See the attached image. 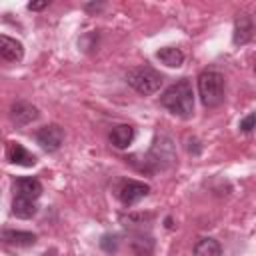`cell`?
<instances>
[{"instance_id":"7a4b0ae2","label":"cell","mask_w":256,"mask_h":256,"mask_svg":"<svg viewBox=\"0 0 256 256\" xmlns=\"http://www.w3.org/2000/svg\"><path fill=\"white\" fill-rule=\"evenodd\" d=\"M226 80L218 70H202L198 76V96L206 108H216L224 100Z\"/></svg>"},{"instance_id":"44dd1931","label":"cell","mask_w":256,"mask_h":256,"mask_svg":"<svg viewBox=\"0 0 256 256\" xmlns=\"http://www.w3.org/2000/svg\"><path fill=\"white\" fill-rule=\"evenodd\" d=\"M254 72H256V66H254Z\"/></svg>"},{"instance_id":"5bb4252c","label":"cell","mask_w":256,"mask_h":256,"mask_svg":"<svg viewBox=\"0 0 256 256\" xmlns=\"http://www.w3.org/2000/svg\"><path fill=\"white\" fill-rule=\"evenodd\" d=\"M156 58H158L162 64H166L168 68H180L182 62H184V54H182V50L176 48V46H164V48H160V50L156 52Z\"/></svg>"},{"instance_id":"52a82bcc","label":"cell","mask_w":256,"mask_h":256,"mask_svg":"<svg viewBox=\"0 0 256 256\" xmlns=\"http://www.w3.org/2000/svg\"><path fill=\"white\" fill-rule=\"evenodd\" d=\"M40 112L34 104L26 102V100H16L12 106H10V118L16 126H28L32 124L34 120H38Z\"/></svg>"},{"instance_id":"30bf717a","label":"cell","mask_w":256,"mask_h":256,"mask_svg":"<svg viewBox=\"0 0 256 256\" xmlns=\"http://www.w3.org/2000/svg\"><path fill=\"white\" fill-rule=\"evenodd\" d=\"M0 56L6 62H20L24 58V46L20 40L10 38L6 34L0 36Z\"/></svg>"},{"instance_id":"6da1fadb","label":"cell","mask_w":256,"mask_h":256,"mask_svg":"<svg viewBox=\"0 0 256 256\" xmlns=\"http://www.w3.org/2000/svg\"><path fill=\"white\" fill-rule=\"evenodd\" d=\"M160 104L174 116L190 118L194 112V92L190 80L182 78L172 86H168L160 96Z\"/></svg>"},{"instance_id":"9a60e30c","label":"cell","mask_w":256,"mask_h":256,"mask_svg":"<svg viewBox=\"0 0 256 256\" xmlns=\"http://www.w3.org/2000/svg\"><path fill=\"white\" fill-rule=\"evenodd\" d=\"M36 200H30V198H22V196H14L12 200V214L16 218H22V220H28L36 214Z\"/></svg>"},{"instance_id":"e0dca14e","label":"cell","mask_w":256,"mask_h":256,"mask_svg":"<svg viewBox=\"0 0 256 256\" xmlns=\"http://www.w3.org/2000/svg\"><path fill=\"white\" fill-rule=\"evenodd\" d=\"M222 248L214 238H200L194 244V256H220Z\"/></svg>"},{"instance_id":"7c38bea8","label":"cell","mask_w":256,"mask_h":256,"mask_svg":"<svg viewBox=\"0 0 256 256\" xmlns=\"http://www.w3.org/2000/svg\"><path fill=\"white\" fill-rule=\"evenodd\" d=\"M2 240L6 246H12V248H28L36 244V234L24 232V230H4Z\"/></svg>"},{"instance_id":"5b68a950","label":"cell","mask_w":256,"mask_h":256,"mask_svg":"<svg viewBox=\"0 0 256 256\" xmlns=\"http://www.w3.org/2000/svg\"><path fill=\"white\" fill-rule=\"evenodd\" d=\"M150 192V186L144 184V182H138V180H124L118 188V200L124 204V206H134L136 202H140L142 198H146Z\"/></svg>"},{"instance_id":"2e32d148","label":"cell","mask_w":256,"mask_h":256,"mask_svg":"<svg viewBox=\"0 0 256 256\" xmlns=\"http://www.w3.org/2000/svg\"><path fill=\"white\" fill-rule=\"evenodd\" d=\"M130 246H132V252L136 256H150L154 252V238L150 234H134L132 240H130Z\"/></svg>"},{"instance_id":"8992f818","label":"cell","mask_w":256,"mask_h":256,"mask_svg":"<svg viewBox=\"0 0 256 256\" xmlns=\"http://www.w3.org/2000/svg\"><path fill=\"white\" fill-rule=\"evenodd\" d=\"M36 142L40 144L42 150L46 152H56L62 142H64V130L58 126V124H48V126H42L38 132H36Z\"/></svg>"},{"instance_id":"8fae6325","label":"cell","mask_w":256,"mask_h":256,"mask_svg":"<svg viewBox=\"0 0 256 256\" xmlns=\"http://www.w3.org/2000/svg\"><path fill=\"white\" fill-rule=\"evenodd\" d=\"M6 158L12 164H18V166H34L36 164V156L30 154L20 142H8V146H6Z\"/></svg>"},{"instance_id":"ba28073f","label":"cell","mask_w":256,"mask_h":256,"mask_svg":"<svg viewBox=\"0 0 256 256\" xmlns=\"http://www.w3.org/2000/svg\"><path fill=\"white\" fill-rule=\"evenodd\" d=\"M254 36V22L248 14H238L234 20V32H232V42L234 46H244L250 42Z\"/></svg>"},{"instance_id":"9c48e42d","label":"cell","mask_w":256,"mask_h":256,"mask_svg":"<svg viewBox=\"0 0 256 256\" xmlns=\"http://www.w3.org/2000/svg\"><path fill=\"white\" fill-rule=\"evenodd\" d=\"M14 196H22V198H30V200H38L42 194V184L36 178H16L12 184Z\"/></svg>"},{"instance_id":"ffe728a7","label":"cell","mask_w":256,"mask_h":256,"mask_svg":"<svg viewBox=\"0 0 256 256\" xmlns=\"http://www.w3.org/2000/svg\"><path fill=\"white\" fill-rule=\"evenodd\" d=\"M48 6V0H42V2H28V10H42Z\"/></svg>"},{"instance_id":"4fadbf2b","label":"cell","mask_w":256,"mask_h":256,"mask_svg":"<svg viewBox=\"0 0 256 256\" xmlns=\"http://www.w3.org/2000/svg\"><path fill=\"white\" fill-rule=\"evenodd\" d=\"M134 140V128L130 124H118L110 130V142L116 148H128Z\"/></svg>"},{"instance_id":"ac0fdd59","label":"cell","mask_w":256,"mask_h":256,"mask_svg":"<svg viewBox=\"0 0 256 256\" xmlns=\"http://www.w3.org/2000/svg\"><path fill=\"white\" fill-rule=\"evenodd\" d=\"M100 246H102L106 252H116V248H118V236H114V234H106V236H102Z\"/></svg>"},{"instance_id":"277c9868","label":"cell","mask_w":256,"mask_h":256,"mask_svg":"<svg viewBox=\"0 0 256 256\" xmlns=\"http://www.w3.org/2000/svg\"><path fill=\"white\" fill-rule=\"evenodd\" d=\"M144 166L140 170H164V168H170L174 162H176V154H174V146H172V140L166 138V136H160L154 140L150 152L146 154L144 158Z\"/></svg>"},{"instance_id":"d6986e66","label":"cell","mask_w":256,"mask_h":256,"mask_svg":"<svg viewBox=\"0 0 256 256\" xmlns=\"http://www.w3.org/2000/svg\"><path fill=\"white\" fill-rule=\"evenodd\" d=\"M238 126H240L242 132H250L252 128H256V112H250L248 116H244Z\"/></svg>"},{"instance_id":"3957f363","label":"cell","mask_w":256,"mask_h":256,"mask_svg":"<svg viewBox=\"0 0 256 256\" xmlns=\"http://www.w3.org/2000/svg\"><path fill=\"white\" fill-rule=\"evenodd\" d=\"M126 82L138 92V94H144V96H150L154 92L160 90L164 78L160 72H156L152 66H134L126 72Z\"/></svg>"}]
</instances>
